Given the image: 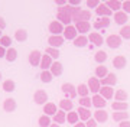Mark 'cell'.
Here are the masks:
<instances>
[{"instance_id": "cell-2", "label": "cell", "mask_w": 130, "mask_h": 127, "mask_svg": "<svg viewBox=\"0 0 130 127\" xmlns=\"http://www.w3.org/2000/svg\"><path fill=\"white\" fill-rule=\"evenodd\" d=\"M77 28H75V25H68V26H65L64 28V32H62V36L64 39L67 41H74L78 35H77Z\"/></svg>"}, {"instance_id": "cell-59", "label": "cell", "mask_w": 130, "mask_h": 127, "mask_svg": "<svg viewBox=\"0 0 130 127\" xmlns=\"http://www.w3.org/2000/svg\"><path fill=\"white\" fill-rule=\"evenodd\" d=\"M0 80H2V72H0Z\"/></svg>"}, {"instance_id": "cell-40", "label": "cell", "mask_w": 130, "mask_h": 127, "mask_svg": "<svg viewBox=\"0 0 130 127\" xmlns=\"http://www.w3.org/2000/svg\"><path fill=\"white\" fill-rule=\"evenodd\" d=\"M88 85L87 84H79L78 87H77V94L79 95V97H88Z\"/></svg>"}, {"instance_id": "cell-48", "label": "cell", "mask_w": 130, "mask_h": 127, "mask_svg": "<svg viewBox=\"0 0 130 127\" xmlns=\"http://www.w3.org/2000/svg\"><path fill=\"white\" fill-rule=\"evenodd\" d=\"M98 5H100V0H87V6H88V10H90V9H95Z\"/></svg>"}, {"instance_id": "cell-30", "label": "cell", "mask_w": 130, "mask_h": 127, "mask_svg": "<svg viewBox=\"0 0 130 127\" xmlns=\"http://www.w3.org/2000/svg\"><path fill=\"white\" fill-rule=\"evenodd\" d=\"M111 108L114 111H126L129 108V104H127V101H113Z\"/></svg>"}, {"instance_id": "cell-1", "label": "cell", "mask_w": 130, "mask_h": 127, "mask_svg": "<svg viewBox=\"0 0 130 127\" xmlns=\"http://www.w3.org/2000/svg\"><path fill=\"white\" fill-rule=\"evenodd\" d=\"M61 89H62V93H64L70 100H72V98L77 97V87H74L71 82H64L62 87H61Z\"/></svg>"}, {"instance_id": "cell-46", "label": "cell", "mask_w": 130, "mask_h": 127, "mask_svg": "<svg viewBox=\"0 0 130 127\" xmlns=\"http://www.w3.org/2000/svg\"><path fill=\"white\" fill-rule=\"evenodd\" d=\"M10 43H12L10 36H7V35H2V38H0V45L7 49V48H10Z\"/></svg>"}, {"instance_id": "cell-33", "label": "cell", "mask_w": 130, "mask_h": 127, "mask_svg": "<svg viewBox=\"0 0 130 127\" xmlns=\"http://www.w3.org/2000/svg\"><path fill=\"white\" fill-rule=\"evenodd\" d=\"M94 61L97 62V64H100L101 65L103 62H106L107 61V52H104V51H97L95 53H94Z\"/></svg>"}, {"instance_id": "cell-58", "label": "cell", "mask_w": 130, "mask_h": 127, "mask_svg": "<svg viewBox=\"0 0 130 127\" xmlns=\"http://www.w3.org/2000/svg\"><path fill=\"white\" fill-rule=\"evenodd\" d=\"M0 38H2V29H0Z\"/></svg>"}, {"instance_id": "cell-7", "label": "cell", "mask_w": 130, "mask_h": 127, "mask_svg": "<svg viewBox=\"0 0 130 127\" xmlns=\"http://www.w3.org/2000/svg\"><path fill=\"white\" fill-rule=\"evenodd\" d=\"M88 89H90V93H93V94H98L100 93V88H101V82H100V80H98L97 77L94 75L91 77L88 80Z\"/></svg>"}, {"instance_id": "cell-20", "label": "cell", "mask_w": 130, "mask_h": 127, "mask_svg": "<svg viewBox=\"0 0 130 127\" xmlns=\"http://www.w3.org/2000/svg\"><path fill=\"white\" fill-rule=\"evenodd\" d=\"M52 62H54V59H52L48 53H43L42 55V59H41V64H39V66L42 68V71H48L49 68H51Z\"/></svg>"}, {"instance_id": "cell-25", "label": "cell", "mask_w": 130, "mask_h": 127, "mask_svg": "<svg viewBox=\"0 0 130 127\" xmlns=\"http://www.w3.org/2000/svg\"><path fill=\"white\" fill-rule=\"evenodd\" d=\"M58 111V107H56V104L54 103H49L48 101L46 104H43V114H46V116H55V113Z\"/></svg>"}, {"instance_id": "cell-4", "label": "cell", "mask_w": 130, "mask_h": 127, "mask_svg": "<svg viewBox=\"0 0 130 127\" xmlns=\"http://www.w3.org/2000/svg\"><path fill=\"white\" fill-rule=\"evenodd\" d=\"M104 42L108 45V48H111V49H117V48H120L123 39H121L120 35H110Z\"/></svg>"}, {"instance_id": "cell-31", "label": "cell", "mask_w": 130, "mask_h": 127, "mask_svg": "<svg viewBox=\"0 0 130 127\" xmlns=\"http://www.w3.org/2000/svg\"><path fill=\"white\" fill-rule=\"evenodd\" d=\"M5 58H6V61H9V62H14L16 61V58H18V51L14 49V48H7L6 49V55H5Z\"/></svg>"}, {"instance_id": "cell-37", "label": "cell", "mask_w": 130, "mask_h": 127, "mask_svg": "<svg viewBox=\"0 0 130 127\" xmlns=\"http://www.w3.org/2000/svg\"><path fill=\"white\" fill-rule=\"evenodd\" d=\"M67 121L70 123V124H77L79 121V117H78V113L77 111H68L67 113Z\"/></svg>"}, {"instance_id": "cell-52", "label": "cell", "mask_w": 130, "mask_h": 127, "mask_svg": "<svg viewBox=\"0 0 130 127\" xmlns=\"http://www.w3.org/2000/svg\"><path fill=\"white\" fill-rule=\"evenodd\" d=\"M55 3L61 7V6H65V5H67V3H68V0H55Z\"/></svg>"}, {"instance_id": "cell-8", "label": "cell", "mask_w": 130, "mask_h": 127, "mask_svg": "<svg viewBox=\"0 0 130 127\" xmlns=\"http://www.w3.org/2000/svg\"><path fill=\"white\" fill-rule=\"evenodd\" d=\"M100 82H101V87H114L117 84V75L113 72H108L103 80H100Z\"/></svg>"}, {"instance_id": "cell-36", "label": "cell", "mask_w": 130, "mask_h": 127, "mask_svg": "<svg viewBox=\"0 0 130 127\" xmlns=\"http://www.w3.org/2000/svg\"><path fill=\"white\" fill-rule=\"evenodd\" d=\"M38 124H39V127H49L52 124V120L49 116L43 114V116H41V117L38 118Z\"/></svg>"}, {"instance_id": "cell-45", "label": "cell", "mask_w": 130, "mask_h": 127, "mask_svg": "<svg viewBox=\"0 0 130 127\" xmlns=\"http://www.w3.org/2000/svg\"><path fill=\"white\" fill-rule=\"evenodd\" d=\"M79 105L85 108L93 107V103H91V97H81L79 98Z\"/></svg>"}, {"instance_id": "cell-54", "label": "cell", "mask_w": 130, "mask_h": 127, "mask_svg": "<svg viewBox=\"0 0 130 127\" xmlns=\"http://www.w3.org/2000/svg\"><path fill=\"white\" fill-rule=\"evenodd\" d=\"M5 28H6V22H5V19H3V17L0 16V29L3 30V29H5Z\"/></svg>"}, {"instance_id": "cell-55", "label": "cell", "mask_w": 130, "mask_h": 127, "mask_svg": "<svg viewBox=\"0 0 130 127\" xmlns=\"http://www.w3.org/2000/svg\"><path fill=\"white\" fill-rule=\"evenodd\" d=\"M74 127H85V123H84V121H78L77 124H74Z\"/></svg>"}, {"instance_id": "cell-12", "label": "cell", "mask_w": 130, "mask_h": 127, "mask_svg": "<svg viewBox=\"0 0 130 127\" xmlns=\"http://www.w3.org/2000/svg\"><path fill=\"white\" fill-rule=\"evenodd\" d=\"M64 36L62 35H51L49 39H48V43H49V46L52 48H59L61 45H64Z\"/></svg>"}, {"instance_id": "cell-56", "label": "cell", "mask_w": 130, "mask_h": 127, "mask_svg": "<svg viewBox=\"0 0 130 127\" xmlns=\"http://www.w3.org/2000/svg\"><path fill=\"white\" fill-rule=\"evenodd\" d=\"M49 127H61V126H59V124H56V123H52Z\"/></svg>"}, {"instance_id": "cell-16", "label": "cell", "mask_w": 130, "mask_h": 127, "mask_svg": "<svg viewBox=\"0 0 130 127\" xmlns=\"http://www.w3.org/2000/svg\"><path fill=\"white\" fill-rule=\"evenodd\" d=\"M41 59H42L41 51H32L30 53H29V64H30L32 66H39Z\"/></svg>"}, {"instance_id": "cell-23", "label": "cell", "mask_w": 130, "mask_h": 127, "mask_svg": "<svg viewBox=\"0 0 130 127\" xmlns=\"http://www.w3.org/2000/svg\"><path fill=\"white\" fill-rule=\"evenodd\" d=\"M75 28H77V32L79 35H85L91 29V23L90 22H77L75 23Z\"/></svg>"}, {"instance_id": "cell-28", "label": "cell", "mask_w": 130, "mask_h": 127, "mask_svg": "<svg viewBox=\"0 0 130 127\" xmlns=\"http://www.w3.org/2000/svg\"><path fill=\"white\" fill-rule=\"evenodd\" d=\"M72 42H74V45L77 48H84L88 45V36L87 35H78Z\"/></svg>"}, {"instance_id": "cell-35", "label": "cell", "mask_w": 130, "mask_h": 127, "mask_svg": "<svg viewBox=\"0 0 130 127\" xmlns=\"http://www.w3.org/2000/svg\"><path fill=\"white\" fill-rule=\"evenodd\" d=\"M106 5L111 9L113 13L121 10V2H120V0H108V2H106Z\"/></svg>"}, {"instance_id": "cell-5", "label": "cell", "mask_w": 130, "mask_h": 127, "mask_svg": "<svg viewBox=\"0 0 130 127\" xmlns=\"http://www.w3.org/2000/svg\"><path fill=\"white\" fill-rule=\"evenodd\" d=\"M95 13H97L98 17H110L113 14V12L106 3H100V5L95 7Z\"/></svg>"}, {"instance_id": "cell-38", "label": "cell", "mask_w": 130, "mask_h": 127, "mask_svg": "<svg viewBox=\"0 0 130 127\" xmlns=\"http://www.w3.org/2000/svg\"><path fill=\"white\" fill-rule=\"evenodd\" d=\"M14 38L18 42H25L26 39H28V32L25 30V29H18L16 33H14Z\"/></svg>"}, {"instance_id": "cell-43", "label": "cell", "mask_w": 130, "mask_h": 127, "mask_svg": "<svg viewBox=\"0 0 130 127\" xmlns=\"http://www.w3.org/2000/svg\"><path fill=\"white\" fill-rule=\"evenodd\" d=\"M119 35L121 36V39H130V25H124V26H121Z\"/></svg>"}, {"instance_id": "cell-47", "label": "cell", "mask_w": 130, "mask_h": 127, "mask_svg": "<svg viewBox=\"0 0 130 127\" xmlns=\"http://www.w3.org/2000/svg\"><path fill=\"white\" fill-rule=\"evenodd\" d=\"M121 10H123L124 13H127V14L130 13V0H126V2L121 3Z\"/></svg>"}, {"instance_id": "cell-53", "label": "cell", "mask_w": 130, "mask_h": 127, "mask_svg": "<svg viewBox=\"0 0 130 127\" xmlns=\"http://www.w3.org/2000/svg\"><path fill=\"white\" fill-rule=\"evenodd\" d=\"M5 55H6V48L0 45V58H5Z\"/></svg>"}, {"instance_id": "cell-9", "label": "cell", "mask_w": 130, "mask_h": 127, "mask_svg": "<svg viewBox=\"0 0 130 127\" xmlns=\"http://www.w3.org/2000/svg\"><path fill=\"white\" fill-rule=\"evenodd\" d=\"M64 28H65V26L61 23V22H58V20H52L51 23H49V26H48L51 35H62Z\"/></svg>"}, {"instance_id": "cell-60", "label": "cell", "mask_w": 130, "mask_h": 127, "mask_svg": "<svg viewBox=\"0 0 130 127\" xmlns=\"http://www.w3.org/2000/svg\"><path fill=\"white\" fill-rule=\"evenodd\" d=\"M120 2H121V3H123V2H126V0H120Z\"/></svg>"}, {"instance_id": "cell-6", "label": "cell", "mask_w": 130, "mask_h": 127, "mask_svg": "<svg viewBox=\"0 0 130 127\" xmlns=\"http://www.w3.org/2000/svg\"><path fill=\"white\" fill-rule=\"evenodd\" d=\"M33 101L39 105H43V104L48 103V94L45 89H38L35 91V94H33Z\"/></svg>"}, {"instance_id": "cell-50", "label": "cell", "mask_w": 130, "mask_h": 127, "mask_svg": "<svg viewBox=\"0 0 130 127\" xmlns=\"http://www.w3.org/2000/svg\"><path fill=\"white\" fill-rule=\"evenodd\" d=\"M119 127H130V121H129V120L120 121V123H119Z\"/></svg>"}, {"instance_id": "cell-39", "label": "cell", "mask_w": 130, "mask_h": 127, "mask_svg": "<svg viewBox=\"0 0 130 127\" xmlns=\"http://www.w3.org/2000/svg\"><path fill=\"white\" fill-rule=\"evenodd\" d=\"M114 101H127V93L121 88L114 91Z\"/></svg>"}, {"instance_id": "cell-24", "label": "cell", "mask_w": 130, "mask_h": 127, "mask_svg": "<svg viewBox=\"0 0 130 127\" xmlns=\"http://www.w3.org/2000/svg\"><path fill=\"white\" fill-rule=\"evenodd\" d=\"M72 108H74V103H72V100L70 98H64L59 101V110H64L65 113H68V111H72Z\"/></svg>"}, {"instance_id": "cell-22", "label": "cell", "mask_w": 130, "mask_h": 127, "mask_svg": "<svg viewBox=\"0 0 130 127\" xmlns=\"http://www.w3.org/2000/svg\"><path fill=\"white\" fill-rule=\"evenodd\" d=\"M16 107H18V104H16V101H14L13 98H6L5 101H3V110H5L6 113L14 111Z\"/></svg>"}, {"instance_id": "cell-27", "label": "cell", "mask_w": 130, "mask_h": 127, "mask_svg": "<svg viewBox=\"0 0 130 127\" xmlns=\"http://www.w3.org/2000/svg\"><path fill=\"white\" fill-rule=\"evenodd\" d=\"M110 26V17H98L97 22L93 25L94 29H106Z\"/></svg>"}, {"instance_id": "cell-21", "label": "cell", "mask_w": 130, "mask_h": 127, "mask_svg": "<svg viewBox=\"0 0 130 127\" xmlns=\"http://www.w3.org/2000/svg\"><path fill=\"white\" fill-rule=\"evenodd\" d=\"M49 71H51V74L54 77H59V75H62L64 66H62V64H61V62L54 61V62H52V65H51V68H49Z\"/></svg>"}, {"instance_id": "cell-49", "label": "cell", "mask_w": 130, "mask_h": 127, "mask_svg": "<svg viewBox=\"0 0 130 127\" xmlns=\"http://www.w3.org/2000/svg\"><path fill=\"white\" fill-rule=\"evenodd\" d=\"M97 124H98V123L95 121V120H94L93 117L88 118V120L85 121V127H97Z\"/></svg>"}, {"instance_id": "cell-32", "label": "cell", "mask_w": 130, "mask_h": 127, "mask_svg": "<svg viewBox=\"0 0 130 127\" xmlns=\"http://www.w3.org/2000/svg\"><path fill=\"white\" fill-rule=\"evenodd\" d=\"M113 120L114 121H124V120H129V113L127 111H114L113 113Z\"/></svg>"}, {"instance_id": "cell-44", "label": "cell", "mask_w": 130, "mask_h": 127, "mask_svg": "<svg viewBox=\"0 0 130 127\" xmlns=\"http://www.w3.org/2000/svg\"><path fill=\"white\" fill-rule=\"evenodd\" d=\"M49 55V57L55 61V59H58L59 58V51H58V48H52V46H48L46 48V51H45Z\"/></svg>"}, {"instance_id": "cell-3", "label": "cell", "mask_w": 130, "mask_h": 127, "mask_svg": "<svg viewBox=\"0 0 130 127\" xmlns=\"http://www.w3.org/2000/svg\"><path fill=\"white\" fill-rule=\"evenodd\" d=\"M90 17H91V12L88 9H81L72 17V22L74 23H77V22H90Z\"/></svg>"}, {"instance_id": "cell-13", "label": "cell", "mask_w": 130, "mask_h": 127, "mask_svg": "<svg viewBox=\"0 0 130 127\" xmlns=\"http://www.w3.org/2000/svg\"><path fill=\"white\" fill-rule=\"evenodd\" d=\"M88 42H91L93 45H95V46H101L103 43H104V38L101 36V33L91 32L88 35Z\"/></svg>"}, {"instance_id": "cell-17", "label": "cell", "mask_w": 130, "mask_h": 127, "mask_svg": "<svg viewBox=\"0 0 130 127\" xmlns=\"http://www.w3.org/2000/svg\"><path fill=\"white\" fill-rule=\"evenodd\" d=\"M77 113H78V117H79V120L81 121H87L88 118H91L93 117V113H91V110L90 108H85V107H81L79 105L78 107V110H77Z\"/></svg>"}, {"instance_id": "cell-34", "label": "cell", "mask_w": 130, "mask_h": 127, "mask_svg": "<svg viewBox=\"0 0 130 127\" xmlns=\"http://www.w3.org/2000/svg\"><path fill=\"white\" fill-rule=\"evenodd\" d=\"M107 74H108V68L106 65H98L95 68V77H97L98 80H103Z\"/></svg>"}, {"instance_id": "cell-11", "label": "cell", "mask_w": 130, "mask_h": 127, "mask_svg": "<svg viewBox=\"0 0 130 127\" xmlns=\"http://www.w3.org/2000/svg\"><path fill=\"white\" fill-rule=\"evenodd\" d=\"M56 20L61 22L64 26H68V25L72 23V17H71L67 12H62V10H58V13H56Z\"/></svg>"}, {"instance_id": "cell-29", "label": "cell", "mask_w": 130, "mask_h": 127, "mask_svg": "<svg viewBox=\"0 0 130 127\" xmlns=\"http://www.w3.org/2000/svg\"><path fill=\"white\" fill-rule=\"evenodd\" d=\"M67 121V113H65L64 110H58L55 113V116H54V123H56V124H64V123Z\"/></svg>"}, {"instance_id": "cell-18", "label": "cell", "mask_w": 130, "mask_h": 127, "mask_svg": "<svg viewBox=\"0 0 130 127\" xmlns=\"http://www.w3.org/2000/svg\"><path fill=\"white\" fill-rule=\"evenodd\" d=\"M126 65H127L126 57H123V55L114 57V59H113V66H114L116 69H123V68H126Z\"/></svg>"}, {"instance_id": "cell-42", "label": "cell", "mask_w": 130, "mask_h": 127, "mask_svg": "<svg viewBox=\"0 0 130 127\" xmlns=\"http://www.w3.org/2000/svg\"><path fill=\"white\" fill-rule=\"evenodd\" d=\"M52 78H54V75L51 74V71H42L41 72V81L42 82H45V84H49L52 81Z\"/></svg>"}, {"instance_id": "cell-14", "label": "cell", "mask_w": 130, "mask_h": 127, "mask_svg": "<svg viewBox=\"0 0 130 127\" xmlns=\"http://www.w3.org/2000/svg\"><path fill=\"white\" fill-rule=\"evenodd\" d=\"M93 118L97 123H106L107 120H108V113H107L106 110H103V108L95 110V111H94V114H93Z\"/></svg>"}, {"instance_id": "cell-41", "label": "cell", "mask_w": 130, "mask_h": 127, "mask_svg": "<svg viewBox=\"0 0 130 127\" xmlns=\"http://www.w3.org/2000/svg\"><path fill=\"white\" fill-rule=\"evenodd\" d=\"M14 88H16V84H14L13 80L3 81V89H5L6 93H12V91H14Z\"/></svg>"}, {"instance_id": "cell-57", "label": "cell", "mask_w": 130, "mask_h": 127, "mask_svg": "<svg viewBox=\"0 0 130 127\" xmlns=\"http://www.w3.org/2000/svg\"><path fill=\"white\" fill-rule=\"evenodd\" d=\"M100 2H104V3H106V2H108V0H100Z\"/></svg>"}, {"instance_id": "cell-10", "label": "cell", "mask_w": 130, "mask_h": 127, "mask_svg": "<svg viewBox=\"0 0 130 127\" xmlns=\"http://www.w3.org/2000/svg\"><path fill=\"white\" fill-rule=\"evenodd\" d=\"M113 17H114V22H116L117 25H120V26H124V25H127V20H129V16H127V13H124L123 10L114 12V13H113Z\"/></svg>"}, {"instance_id": "cell-51", "label": "cell", "mask_w": 130, "mask_h": 127, "mask_svg": "<svg viewBox=\"0 0 130 127\" xmlns=\"http://www.w3.org/2000/svg\"><path fill=\"white\" fill-rule=\"evenodd\" d=\"M68 3H70V6H79L81 0H68Z\"/></svg>"}, {"instance_id": "cell-26", "label": "cell", "mask_w": 130, "mask_h": 127, "mask_svg": "<svg viewBox=\"0 0 130 127\" xmlns=\"http://www.w3.org/2000/svg\"><path fill=\"white\" fill-rule=\"evenodd\" d=\"M58 10H62V12H67V13L70 14L71 17H74L75 14L78 13L79 10V7L78 6H70V5H65V6H61V7H58Z\"/></svg>"}, {"instance_id": "cell-15", "label": "cell", "mask_w": 130, "mask_h": 127, "mask_svg": "<svg viewBox=\"0 0 130 127\" xmlns=\"http://www.w3.org/2000/svg\"><path fill=\"white\" fill-rule=\"evenodd\" d=\"M91 103H93V107H95L97 110H100V108L106 107L107 100H104L100 94H94L93 97H91Z\"/></svg>"}, {"instance_id": "cell-19", "label": "cell", "mask_w": 130, "mask_h": 127, "mask_svg": "<svg viewBox=\"0 0 130 127\" xmlns=\"http://www.w3.org/2000/svg\"><path fill=\"white\" fill-rule=\"evenodd\" d=\"M98 94L101 95L104 100H111L114 98V88L113 87H101Z\"/></svg>"}]
</instances>
